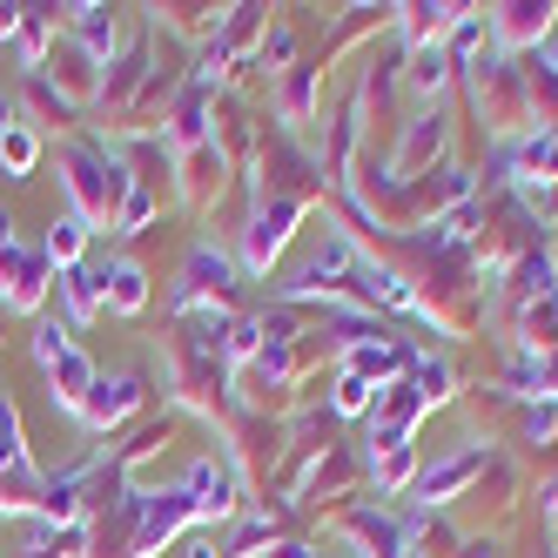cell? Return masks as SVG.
<instances>
[{
  "label": "cell",
  "instance_id": "obj_16",
  "mask_svg": "<svg viewBox=\"0 0 558 558\" xmlns=\"http://www.w3.org/2000/svg\"><path fill=\"white\" fill-rule=\"evenodd\" d=\"M82 14V41L95 48V54H108L114 48V21H108V8H74Z\"/></svg>",
  "mask_w": 558,
  "mask_h": 558
},
{
  "label": "cell",
  "instance_id": "obj_4",
  "mask_svg": "<svg viewBox=\"0 0 558 558\" xmlns=\"http://www.w3.org/2000/svg\"><path fill=\"white\" fill-rule=\"evenodd\" d=\"M135 404H142V384H135L129 371H122V377H95V390H88V404H82V417L108 430V424H122V417H129Z\"/></svg>",
  "mask_w": 558,
  "mask_h": 558
},
{
  "label": "cell",
  "instance_id": "obj_21",
  "mask_svg": "<svg viewBox=\"0 0 558 558\" xmlns=\"http://www.w3.org/2000/svg\"><path fill=\"white\" fill-rule=\"evenodd\" d=\"M263 61H290V27H276V34H263Z\"/></svg>",
  "mask_w": 558,
  "mask_h": 558
},
{
  "label": "cell",
  "instance_id": "obj_12",
  "mask_svg": "<svg viewBox=\"0 0 558 558\" xmlns=\"http://www.w3.org/2000/svg\"><path fill=\"white\" fill-rule=\"evenodd\" d=\"M82 243H88V222H82V216H61V222H54V235H48V263L74 269V256H82Z\"/></svg>",
  "mask_w": 558,
  "mask_h": 558
},
{
  "label": "cell",
  "instance_id": "obj_9",
  "mask_svg": "<svg viewBox=\"0 0 558 558\" xmlns=\"http://www.w3.org/2000/svg\"><path fill=\"white\" fill-rule=\"evenodd\" d=\"M101 296H108L114 310H122V316H135V310L148 303V276H142L135 263H114V269L101 276Z\"/></svg>",
  "mask_w": 558,
  "mask_h": 558
},
{
  "label": "cell",
  "instance_id": "obj_3",
  "mask_svg": "<svg viewBox=\"0 0 558 558\" xmlns=\"http://www.w3.org/2000/svg\"><path fill=\"white\" fill-rule=\"evenodd\" d=\"M445 142H451V122H445V108H430V114H417V122H411V135H404V148H397V182H411L424 162H430V155H445Z\"/></svg>",
  "mask_w": 558,
  "mask_h": 558
},
{
  "label": "cell",
  "instance_id": "obj_6",
  "mask_svg": "<svg viewBox=\"0 0 558 558\" xmlns=\"http://www.w3.org/2000/svg\"><path fill=\"white\" fill-rule=\"evenodd\" d=\"M477 471H485V451H458V458H445V464H430V471L417 477V498H424V505H445L451 492H464V485H471Z\"/></svg>",
  "mask_w": 558,
  "mask_h": 558
},
{
  "label": "cell",
  "instance_id": "obj_15",
  "mask_svg": "<svg viewBox=\"0 0 558 558\" xmlns=\"http://www.w3.org/2000/svg\"><path fill=\"white\" fill-rule=\"evenodd\" d=\"M61 296H68V310H74V316H95V303H101V283H95L88 269H68Z\"/></svg>",
  "mask_w": 558,
  "mask_h": 558
},
{
  "label": "cell",
  "instance_id": "obj_2",
  "mask_svg": "<svg viewBox=\"0 0 558 558\" xmlns=\"http://www.w3.org/2000/svg\"><path fill=\"white\" fill-rule=\"evenodd\" d=\"M195 518V498L189 492H162V498H142V532H135V558L155 551V545H169L182 525Z\"/></svg>",
  "mask_w": 558,
  "mask_h": 558
},
{
  "label": "cell",
  "instance_id": "obj_18",
  "mask_svg": "<svg viewBox=\"0 0 558 558\" xmlns=\"http://www.w3.org/2000/svg\"><path fill=\"white\" fill-rule=\"evenodd\" d=\"M310 95H316V68H296L290 82H283V101H290V114H310Z\"/></svg>",
  "mask_w": 558,
  "mask_h": 558
},
{
  "label": "cell",
  "instance_id": "obj_17",
  "mask_svg": "<svg viewBox=\"0 0 558 558\" xmlns=\"http://www.w3.org/2000/svg\"><path fill=\"white\" fill-rule=\"evenodd\" d=\"M34 356H41V364L54 371L61 356H68V330H61V324H41V330H34Z\"/></svg>",
  "mask_w": 558,
  "mask_h": 558
},
{
  "label": "cell",
  "instance_id": "obj_11",
  "mask_svg": "<svg viewBox=\"0 0 558 558\" xmlns=\"http://www.w3.org/2000/svg\"><path fill=\"white\" fill-rule=\"evenodd\" d=\"M445 74H451V54H445V41L411 48V88H417V95H437V88H445Z\"/></svg>",
  "mask_w": 558,
  "mask_h": 558
},
{
  "label": "cell",
  "instance_id": "obj_22",
  "mask_svg": "<svg viewBox=\"0 0 558 558\" xmlns=\"http://www.w3.org/2000/svg\"><path fill=\"white\" fill-rule=\"evenodd\" d=\"M189 558H222V545H216V538H195V545H189Z\"/></svg>",
  "mask_w": 558,
  "mask_h": 558
},
{
  "label": "cell",
  "instance_id": "obj_13",
  "mask_svg": "<svg viewBox=\"0 0 558 558\" xmlns=\"http://www.w3.org/2000/svg\"><path fill=\"white\" fill-rule=\"evenodd\" d=\"M0 162H8V175L21 182L34 162H41V142H34L27 129H8V135H0Z\"/></svg>",
  "mask_w": 558,
  "mask_h": 558
},
{
  "label": "cell",
  "instance_id": "obj_10",
  "mask_svg": "<svg viewBox=\"0 0 558 558\" xmlns=\"http://www.w3.org/2000/svg\"><path fill=\"white\" fill-rule=\"evenodd\" d=\"M48 377H54V397H61L68 411H82V404H88V390H95V371H88V356H74V350H68V356H61V364H54Z\"/></svg>",
  "mask_w": 558,
  "mask_h": 558
},
{
  "label": "cell",
  "instance_id": "obj_19",
  "mask_svg": "<svg viewBox=\"0 0 558 558\" xmlns=\"http://www.w3.org/2000/svg\"><path fill=\"white\" fill-rule=\"evenodd\" d=\"M256 337H263V324H229V356H256Z\"/></svg>",
  "mask_w": 558,
  "mask_h": 558
},
{
  "label": "cell",
  "instance_id": "obj_20",
  "mask_svg": "<svg viewBox=\"0 0 558 558\" xmlns=\"http://www.w3.org/2000/svg\"><path fill=\"white\" fill-rule=\"evenodd\" d=\"M551 430H558V411H545V404H538V411L525 417V437H532V445H551Z\"/></svg>",
  "mask_w": 558,
  "mask_h": 558
},
{
  "label": "cell",
  "instance_id": "obj_24",
  "mask_svg": "<svg viewBox=\"0 0 558 558\" xmlns=\"http://www.w3.org/2000/svg\"><path fill=\"white\" fill-rule=\"evenodd\" d=\"M471 551H477V558H498V545H471Z\"/></svg>",
  "mask_w": 558,
  "mask_h": 558
},
{
  "label": "cell",
  "instance_id": "obj_23",
  "mask_svg": "<svg viewBox=\"0 0 558 558\" xmlns=\"http://www.w3.org/2000/svg\"><path fill=\"white\" fill-rule=\"evenodd\" d=\"M545 511H551V525H558V485H551V492H545Z\"/></svg>",
  "mask_w": 558,
  "mask_h": 558
},
{
  "label": "cell",
  "instance_id": "obj_7",
  "mask_svg": "<svg viewBox=\"0 0 558 558\" xmlns=\"http://www.w3.org/2000/svg\"><path fill=\"white\" fill-rule=\"evenodd\" d=\"M551 14L558 8H532V0H518V8H498L492 14V34H498V41H511V48H525V41H545V34H551Z\"/></svg>",
  "mask_w": 558,
  "mask_h": 558
},
{
  "label": "cell",
  "instance_id": "obj_8",
  "mask_svg": "<svg viewBox=\"0 0 558 558\" xmlns=\"http://www.w3.org/2000/svg\"><path fill=\"white\" fill-rule=\"evenodd\" d=\"M229 276H235V269H229V256H216V250L203 243V250L189 256V283L175 290V303H189V296H203V290H216V296H222V290H229Z\"/></svg>",
  "mask_w": 558,
  "mask_h": 558
},
{
  "label": "cell",
  "instance_id": "obj_5",
  "mask_svg": "<svg viewBox=\"0 0 558 558\" xmlns=\"http://www.w3.org/2000/svg\"><path fill=\"white\" fill-rule=\"evenodd\" d=\"M182 492L195 498V518H229V511H235V477H229L216 458H203V464H195Z\"/></svg>",
  "mask_w": 558,
  "mask_h": 558
},
{
  "label": "cell",
  "instance_id": "obj_14",
  "mask_svg": "<svg viewBox=\"0 0 558 558\" xmlns=\"http://www.w3.org/2000/svg\"><path fill=\"white\" fill-rule=\"evenodd\" d=\"M371 404H377V384H364L356 371H343V377H337V411H343V417H364Z\"/></svg>",
  "mask_w": 558,
  "mask_h": 558
},
{
  "label": "cell",
  "instance_id": "obj_1",
  "mask_svg": "<svg viewBox=\"0 0 558 558\" xmlns=\"http://www.w3.org/2000/svg\"><path fill=\"white\" fill-rule=\"evenodd\" d=\"M303 216V203H290V195H276V203H263L256 216H250V229H243V263L250 269H269L276 256H283V243H290V222Z\"/></svg>",
  "mask_w": 558,
  "mask_h": 558
}]
</instances>
